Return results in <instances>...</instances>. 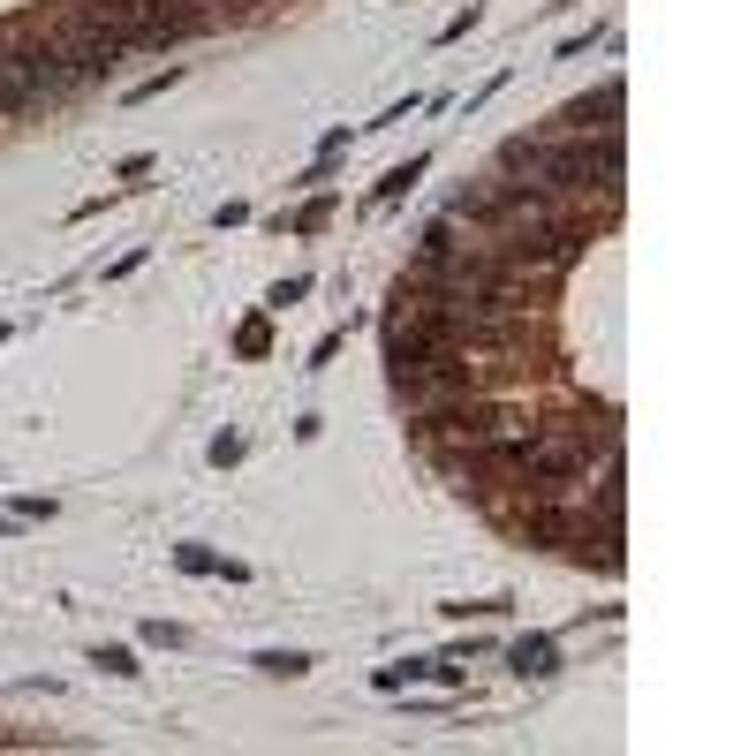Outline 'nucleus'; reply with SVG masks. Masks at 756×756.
Masks as SVG:
<instances>
[{"label": "nucleus", "instance_id": "0eeeda50", "mask_svg": "<svg viewBox=\"0 0 756 756\" xmlns=\"http://www.w3.org/2000/svg\"><path fill=\"white\" fill-rule=\"evenodd\" d=\"M242 454H250V439H242V431H220V439L205 447V462H212V469H235Z\"/></svg>", "mask_w": 756, "mask_h": 756}, {"label": "nucleus", "instance_id": "f8f14e48", "mask_svg": "<svg viewBox=\"0 0 756 756\" xmlns=\"http://www.w3.org/2000/svg\"><path fill=\"white\" fill-rule=\"evenodd\" d=\"M16 522H53V499H16Z\"/></svg>", "mask_w": 756, "mask_h": 756}, {"label": "nucleus", "instance_id": "9b49d317", "mask_svg": "<svg viewBox=\"0 0 756 756\" xmlns=\"http://www.w3.org/2000/svg\"><path fill=\"white\" fill-rule=\"evenodd\" d=\"M144 643H167V651H174V643H182V628H174V620H144Z\"/></svg>", "mask_w": 756, "mask_h": 756}, {"label": "nucleus", "instance_id": "20e7f679", "mask_svg": "<svg viewBox=\"0 0 756 756\" xmlns=\"http://www.w3.org/2000/svg\"><path fill=\"white\" fill-rule=\"evenodd\" d=\"M250 666L273 673V681H303V673H310V651H258Z\"/></svg>", "mask_w": 756, "mask_h": 756}, {"label": "nucleus", "instance_id": "1a4fd4ad", "mask_svg": "<svg viewBox=\"0 0 756 756\" xmlns=\"http://www.w3.org/2000/svg\"><path fill=\"white\" fill-rule=\"evenodd\" d=\"M265 341H273V333H265V318H250V326L235 333V348H242V356H265Z\"/></svg>", "mask_w": 756, "mask_h": 756}, {"label": "nucleus", "instance_id": "7ed1b4c3", "mask_svg": "<svg viewBox=\"0 0 756 756\" xmlns=\"http://www.w3.org/2000/svg\"><path fill=\"white\" fill-rule=\"evenodd\" d=\"M424 167H431L424 152H416V159H401V167H386V182L371 189V205H394V197H409V189L424 182Z\"/></svg>", "mask_w": 756, "mask_h": 756}, {"label": "nucleus", "instance_id": "f03ea898", "mask_svg": "<svg viewBox=\"0 0 756 756\" xmlns=\"http://www.w3.org/2000/svg\"><path fill=\"white\" fill-rule=\"evenodd\" d=\"M174 567H182V575H227V583H250V567H242V560H220V552H205V545H174Z\"/></svg>", "mask_w": 756, "mask_h": 756}, {"label": "nucleus", "instance_id": "9d476101", "mask_svg": "<svg viewBox=\"0 0 756 756\" xmlns=\"http://www.w3.org/2000/svg\"><path fill=\"white\" fill-rule=\"evenodd\" d=\"M598 38H605V31H598V23H590V31H575V38H560V61H583V53H590V46H598Z\"/></svg>", "mask_w": 756, "mask_h": 756}, {"label": "nucleus", "instance_id": "f257e3e1", "mask_svg": "<svg viewBox=\"0 0 756 756\" xmlns=\"http://www.w3.org/2000/svg\"><path fill=\"white\" fill-rule=\"evenodd\" d=\"M507 666L530 673V681H552V673H560V651H552V636H522L515 651H507Z\"/></svg>", "mask_w": 756, "mask_h": 756}, {"label": "nucleus", "instance_id": "423d86ee", "mask_svg": "<svg viewBox=\"0 0 756 756\" xmlns=\"http://www.w3.org/2000/svg\"><path fill=\"white\" fill-rule=\"evenodd\" d=\"M91 666H106V673H114V681H137V651H129V643H99V651H91Z\"/></svg>", "mask_w": 756, "mask_h": 756}, {"label": "nucleus", "instance_id": "6e6552de", "mask_svg": "<svg viewBox=\"0 0 756 756\" xmlns=\"http://www.w3.org/2000/svg\"><path fill=\"white\" fill-rule=\"evenodd\" d=\"M303 295H310V273H295V280H280V288L265 295V310H295Z\"/></svg>", "mask_w": 756, "mask_h": 756}, {"label": "nucleus", "instance_id": "ddd939ff", "mask_svg": "<svg viewBox=\"0 0 756 756\" xmlns=\"http://www.w3.org/2000/svg\"><path fill=\"white\" fill-rule=\"evenodd\" d=\"M0 348H8V326H0Z\"/></svg>", "mask_w": 756, "mask_h": 756}, {"label": "nucleus", "instance_id": "39448f33", "mask_svg": "<svg viewBox=\"0 0 756 756\" xmlns=\"http://www.w3.org/2000/svg\"><path fill=\"white\" fill-rule=\"evenodd\" d=\"M409 681H431V658H401V666H378V673H371V688H386V696H394V688H409Z\"/></svg>", "mask_w": 756, "mask_h": 756}]
</instances>
